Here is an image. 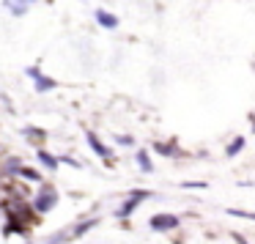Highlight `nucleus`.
<instances>
[{
    "label": "nucleus",
    "mask_w": 255,
    "mask_h": 244,
    "mask_svg": "<svg viewBox=\"0 0 255 244\" xmlns=\"http://www.w3.org/2000/svg\"><path fill=\"white\" fill-rule=\"evenodd\" d=\"M244 143H247V140H244V137H236V140H233L231 145H228V151H225V154H228V156H236L239 151L244 148Z\"/></svg>",
    "instance_id": "9b49d317"
},
{
    "label": "nucleus",
    "mask_w": 255,
    "mask_h": 244,
    "mask_svg": "<svg viewBox=\"0 0 255 244\" xmlns=\"http://www.w3.org/2000/svg\"><path fill=\"white\" fill-rule=\"evenodd\" d=\"M17 173L22 178H28V181H41V176L36 170H30V167H22V165H17Z\"/></svg>",
    "instance_id": "9d476101"
},
{
    "label": "nucleus",
    "mask_w": 255,
    "mask_h": 244,
    "mask_svg": "<svg viewBox=\"0 0 255 244\" xmlns=\"http://www.w3.org/2000/svg\"><path fill=\"white\" fill-rule=\"evenodd\" d=\"M55 203H58V192H55V189H52V187H50V189L44 187V189H41V192H39V198L33 200V209L39 211V214H47V211H50V209H52V206H55Z\"/></svg>",
    "instance_id": "f03ea898"
},
{
    "label": "nucleus",
    "mask_w": 255,
    "mask_h": 244,
    "mask_svg": "<svg viewBox=\"0 0 255 244\" xmlns=\"http://www.w3.org/2000/svg\"><path fill=\"white\" fill-rule=\"evenodd\" d=\"M39 162L44 167H50V170H58V167H61V159H58V156H52L50 151H44V148H39Z\"/></svg>",
    "instance_id": "6e6552de"
},
{
    "label": "nucleus",
    "mask_w": 255,
    "mask_h": 244,
    "mask_svg": "<svg viewBox=\"0 0 255 244\" xmlns=\"http://www.w3.org/2000/svg\"><path fill=\"white\" fill-rule=\"evenodd\" d=\"M33 3H36V0H3V6H6L14 17H25V14H28V8L33 6Z\"/></svg>",
    "instance_id": "39448f33"
},
{
    "label": "nucleus",
    "mask_w": 255,
    "mask_h": 244,
    "mask_svg": "<svg viewBox=\"0 0 255 244\" xmlns=\"http://www.w3.org/2000/svg\"><path fill=\"white\" fill-rule=\"evenodd\" d=\"M94 225H96V220H85V222H80V225L74 228L72 239H80V236H83V233H88V231H91V228H94Z\"/></svg>",
    "instance_id": "1a4fd4ad"
},
{
    "label": "nucleus",
    "mask_w": 255,
    "mask_h": 244,
    "mask_svg": "<svg viewBox=\"0 0 255 244\" xmlns=\"http://www.w3.org/2000/svg\"><path fill=\"white\" fill-rule=\"evenodd\" d=\"M137 162H140V167H143V173H151L154 167H151V159H148V154L145 151H137Z\"/></svg>",
    "instance_id": "f8f14e48"
},
{
    "label": "nucleus",
    "mask_w": 255,
    "mask_h": 244,
    "mask_svg": "<svg viewBox=\"0 0 255 244\" xmlns=\"http://www.w3.org/2000/svg\"><path fill=\"white\" fill-rule=\"evenodd\" d=\"M178 217L176 214H154L151 217V228H154V231H176L178 228Z\"/></svg>",
    "instance_id": "20e7f679"
},
{
    "label": "nucleus",
    "mask_w": 255,
    "mask_h": 244,
    "mask_svg": "<svg viewBox=\"0 0 255 244\" xmlns=\"http://www.w3.org/2000/svg\"><path fill=\"white\" fill-rule=\"evenodd\" d=\"M154 148H156V151H159V154H162V156H176V154H178V151H176V148H173V145H165V143H156V145H154Z\"/></svg>",
    "instance_id": "ddd939ff"
},
{
    "label": "nucleus",
    "mask_w": 255,
    "mask_h": 244,
    "mask_svg": "<svg viewBox=\"0 0 255 244\" xmlns=\"http://www.w3.org/2000/svg\"><path fill=\"white\" fill-rule=\"evenodd\" d=\"M148 189H134V192H129V198H127V203L121 206V209H118V217H121V220H127V217H132V211L137 209L140 203H143L145 198H148Z\"/></svg>",
    "instance_id": "f257e3e1"
},
{
    "label": "nucleus",
    "mask_w": 255,
    "mask_h": 244,
    "mask_svg": "<svg viewBox=\"0 0 255 244\" xmlns=\"http://www.w3.org/2000/svg\"><path fill=\"white\" fill-rule=\"evenodd\" d=\"M96 22L102 25V28H107V30H116L118 28V17L116 14H110V11H105V8H96Z\"/></svg>",
    "instance_id": "423d86ee"
},
{
    "label": "nucleus",
    "mask_w": 255,
    "mask_h": 244,
    "mask_svg": "<svg viewBox=\"0 0 255 244\" xmlns=\"http://www.w3.org/2000/svg\"><path fill=\"white\" fill-rule=\"evenodd\" d=\"M28 77L36 80V91H39V94H47V91L58 88L55 80H52V77H44V74L39 72V66H28Z\"/></svg>",
    "instance_id": "7ed1b4c3"
},
{
    "label": "nucleus",
    "mask_w": 255,
    "mask_h": 244,
    "mask_svg": "<svg viewBox=\"0 0 255 244\" xmlns=\"http://www.w3.org/2000/svg\"><path fill=\"white\" fill-rule=\"evenodd\" d=\"M85 137H88V145H91V148H94V151H96V154H99V156H102V159H110V156H113V151H110V148H107V145H105V143H102V140H99V137H96V134H94V132H88V134H85Z\"/></svg>",
    "instance_id": "0eeeda50"
}]
</instances>
